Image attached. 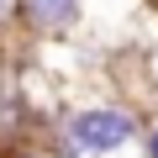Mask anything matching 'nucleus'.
<instances>
[{"mask_svg": "<svg viewBox=\"0 0 158 158\" xmlns=\"http://www.w3.org/2000/svg\"><path fill=\"white\" fill-rule=\"evenodd\" d=\"M58 148L69 158H121L127 148H142V116L127 100L74 106L58 121Z\"/></svg>", "mask_w": 158, "mask_h": 158, "instance_id": "f257e3e1", "label": "nucleus"}, {"mask_svg": "<svg viewBox=\"0 0 158 158\" xmlns=\"http://www.w3.org/2000/svg\"><path fill=\"white\" fill-rule=\"evenodd\" d=\"M16 16H21V0H0V27H11Z\"/></svg>", "mask_w": 158, "mask_h": 158, "instance_id": "39448f33", "label": "nucleus"}, {"mask_svg": "<svg viewBox=\"0 0 158 158\" xmlns=\"http://www.w3.org/2000/svg\"><path fill=\"white\" fill-rule=\"evenodd\" d=\"M142 158H158V116L142 127Z\"/></svg>", "mask_w": 158, "mask_h": 158, "instance_id": "7ed1b4c3", "label": "nucleus"}, {"mask_svg": "<svg viewBox=\"0 0 158 158\" xmlns=\"http://www.w3.org/2000/svg\"><path fill=\"white\" fill-rule=\"evenodd\" d=\"M16 158H69V153H63V148H21Z\"/></svg>", "mask_w": 158, "mask_h": 158, "instance_id": "20e7f679", "label": "nucleus"}, {"mask_svg": "<svg viewBox=\"0 0 158 158\" xmlns=\"http://www.w3.org/2000/svg\"><path fill=\"white\" fill-rule=\"evenodd\" d=\"M16 21L32 37H69L79 21H85V0H21Z\"/></svg>", "mask_w": 158, "mask_h": 158, "instance_id": "f03ea898", "label": "nucleus"}]
</instances>
